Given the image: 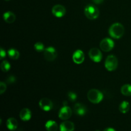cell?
I'll list each match as a JSON object with an SVG mask.
<instances>
[{"label":"cell","instance_id":"1","mask_svg":"<svg viewBox=\"0 0 131 131\" xmlns=\"http://www.w3.org/2000/svg\"><path fill=\"white\" fill-rule=\"evenodd\" d=\"M110 36L114 38H120L124 33V28L120 23H115L109 29Z\"/></svg>","mask_w":131,"mask_h":131},{"label":"cell","instance_id":"2","mask_svg":"<svg viewBox=\"0 0 131 131\" xmlns=\"http://www.w3.org/2000/svg\"><path fill=\"white\" fill-rule=\"evenodd\" d=\"M88 100L93 104H98L103 99V94L96 89L90 90L87 94Z\"/></svg>","mask_w":131,"mask_h":131},{"label":"cell","instance_id":"3","mask_svg":"<svg viewBox=\"0 0 131 131\" xmlns=\"http://www.w3.org/2000/svg\"><path fill=\"white\" fill-rule=\"evenodd\" d=\"M84 14L87 18L93 20L98 17L99 15V11L95 6L89 5H87L84 8Z\"/></svg>","mask_w":131,"mask_h":131},{"label":"cell","instance_id":"4","mask_svg":"<svg viewBox=\"0 0 131 131\" xmlns=\"http://www.w3.org/2000/svg\"><path fill=\"white\" fill-rule=\"evenodd\" d=\"M106 69L109 71H113L116 69L118 67V60L114 55H110L106 58L105 61Z\"/></svg>","mask_w":131,"mask_h":131},{"label":"cell","instance_id":"5","mask_svg":"<svg viewBox=\"0 0 131 131\" xmlns=\"http://www.w3.org/2000/svg\"><path fill=\"white\" fill-rule=\"evenodd\" d=\"M100 47L103 51L108 52L114 47V42L110 38H104L100 43Z\"/></svg>","mask_w":131,"mask_h":131},{"label":"cell","instance_id":"6","mask_svg":"<svg viewBox=\"0 0 131 131\" xmlns=\"http://www.w3.org/2000/svg\"><path fill=\"white\" fill-rule=\"evenodd\" d=\"M43 55H44V58L46 60L52 61L54 60L57 56V52L54 47H49L44 50Z\"/></svg>","mask_w":131,"mask_h":131},{"label":"cell","instance_id":"7","mask_svg":"<svg viewBox=\"0 0 131 131\" xmlns=\"http://www.w3.org/2000/svg\"><path fill=\"white\" fill-rule=\"evenodd\" d=\"M89 56L95 62H100L102 58V54L101 51L97 48H92L89 51Z\"/></svg>","mask_w":131,"mask_h":131},{"label":"cell","instance_id":"8","mask_svg":"<svg viewBox=\"0 0 131 131\" xmlns=\"http://www.w3.org/2000/svg\"><path fill=\"white\" fill-rule=\"evenodd\" d=\"M39 106L43 111H49L52 110L53 104H52V101L50 99L47 98H43L40 101Z\"/></svg>","mask_w":131,"mask_h":131},{"label":"cell","instance_id":"9","mask_svg":"<svg viewBox=\"0 0 131 131\" xmlns=\"http://www.w3.org/2000/svg\"><path fill=\"white\" fill-rule=\"evenodd\" d=\"M72 115V110L69 107L64 106L59 112V118L63 120L69 119Z\"/></svg>","mask_w":131,"mask_h":131},{"label":"cell","instance_id":"10","mask_svg":"<svg viewBox=\"0 0 131 131\" xmlns=\"http://www.w3.org/2000/svg\"><path fill=\"white\" fill-rule=\"evenodd\" d=\"M52 12L54 16L57 17H61L65 15V13H66V10L63 5H54L52 8Z\"/></svg>","mask_w":131,"mask_h":131},{"label":"cell","instance_id":"11","mask_svg":"<svg viewBox=\"0 0 131 131\" xmlns=\"http://www.w3.org/2000/svg\"><path fill=\"white\" fill-rule=\"evenodd\" d=\"M73 61L74 63L77 64H81L84 61V53L81 50H77L74 53L72 56Z\"/></svg>","mask_w":131,"mask_h":131},{"label":"cell","instance_id":"12","mask_svg":"<svg viewBox=\"0 0 131 131\" xmlns=\"http://www.w3.org/2000/svg\"><path fill=\"white\" fill-rule=\"evenodd\" d=\"M74 111L76 115L79 116H84L86 113L87 109L83 104L80 103L75 104L74 107Z\"/></svg>","mask_w":131,"mask_h":131},{"label":"cell","instance_id":"13","mask_svg":"<svg viewBox=\"0 0 131 131\" xmlns=\"http://www.w3.org/2000/svg\"><path fill=\"white\" fill-rule=\"evenodd\" d=\"M74 124L72 122L66 121L60 124V131H74Z\"/></svg>","mask_w":131,"mask_h":131},{"label":"cell","instance_id":"14","mask_svg":"<svg viewBox=\"0 0 131 131\" xmlns=\"http://www.w3.org/2000/svg\"><path fill=\"white\" fill-rule=\"evenodd\" d=\"M19 116L23 121H28L30 120L31 117V113L29 109L24 108L20 111V113H19Z\"/></svg>","mask_w":131,"mask_h":131},{"label":"cell","instance_id":"15","mask_svg":"<svg viewBox=\"0 0 131 131\" xmlns=\"http://www.w3.org/2000/svg\"><path fill=\"white\" fill-rule=\"evenodd\" d=\"M6 126H7V128L9 130H15L18 126L17 121L15 118H10L6 121Z\"/></svg>","mask_w":131,"mask_h":131},{"label":"cell","instance_id":"16","mask_svg":"<svg viewBox=\"0 0 131 131\" xmlns=\"http://www.w3.org/2000/svg\"><path fill=\"white\" fill-rule=\"evenodd\" d=\"M46 129L47 131H57L58 126L56 122L52 120H49L46 123Z\"/></svg>","mask_w":131,"mask_h":131},{"label":"cell","instance_id":"17","mask_svg":"<svg viewBox=\"0 0 131 131\" xmlns=\"http://www.w3.org/2000/svg\"><path fill=\"white\" fill-rule=\"evenodd\" d=\"M15 15L12 12H7L3 14V19L7 23H13L15 20Z\"/></svg>","mask_w":131,"mask_h":131},{"label":"cell","instance_id":"18","mask_svg":"<svg viewBox=\"0 0 131 131\" xmlns=\"http://www.w3.org/2000/svg\"><path fill=\"white\" fill-rule=\"evenodd\" d=\"M130 109V104L127 101H124L120 104V106H119V110L122 113H126L129 111Z\"/></svg>","mask_w":131,"mask_h":131},{"label":"cell","instance_id":"19","mask_svg":"<svg viewBox=\"0 0 131 131\" xmlns=\"http://www.w3.org/2000/svg\"><path fill=\"white\" fill-rule=\"evenodd\" d=\"M8 54L9 57L12 60H17L19 57V51L15 49H10L8 51Z\"/></svg>","mask_w":131,"mask_h":131},{"label":"cell","instance_id":"20","mask_svg":"<svg viewBox=\"0 0 131 131\" xmlns=\"http://www.w3.org/2000/svg\"><path fill=\"white\" fill-rule=\"evenodd\" d=\"M121 93L125 96H131V85L125 84L121 88Z\"/></svg>","mask_w":131,"mask_h":131},{"label":"cell","instance_id":"21","mask_svg":"<svg viewBox=\"0 0 131 131\" xmlns=\"http://www.w3.org/2000/svg\"><path fill=\"white\" fill-rule=\"evenodd\" d=\"M10 69V64L7 61H3L1 64V69L3 72H8Z\"/></svg>","mask_w":131,"mask_h":131},{"label":"cell","instance_id":"22","mask_svg":"<svg viewBox=\"0 0 131 131\" xmlns=\"http://www.w3.org/2000/svg\"><path fill=\"white\" fill-rule=\"evenodd\" d=\"M34 49L37 52H42L43 50H45L44 46L41 42H37V43H36L34 46Z\"/></svg>","mask_w":131,"mask_h":131},{"label":"cell","instance_id":"23","mask_svg":"<svg viewBox=\"0 0 131 131\" xmlns=\"http://www.w3.org/2000/svg\"><path fill=\"white\" fill-rule=\"evenodd\" d=\"M68 98H69V99L70 100V101L74 102V101H75V100H76L77 95L75 94V93H74V92H69V93H68Z\"/></svg>","mask_w":131,"mask_h":131},{"label":"cell","instance_id":"24","mask_svg":"<svg viewBox=\"0 0 131 131\" xmlns=\"http://www.w3.org/2000/svg\"><path fill=\"white\" fill-rule=\"evenodd\" d=\"M6 89V86L5 83H4L3 82H1V83H0V93H1V94H3V93L5 92Z\"/></svg>","mask_w":131,"mask_h":131},{"label":"cell","instance_id":"25","mask_svg":"<svg viewBox=\"0 0 131 131\" xmlns=\"http://www.w3.org/2000/svg\"><path fill=\"white\" fill-rule=\"evenodd\" d=\"M15 80H16V79H15V77L13 76V75H10V76L6 79V82H7L8 84H11V83H14V82L15 81Z\"/></svg>","mask_w":131,"mask_h":131},{"label":"cell","instance_id":"26","mask_svg":"<svg viewBox=\"0 0 131 131\" xmlns=\"http://www.w3.org/2000/svg\"><path fill=\"white\" fill-rule=\"evenodd\" d=\"M5 56H6V52H5V51L3 49L1 48V51H0V58H1V60H2Z\"/></svg>","mask_w":131,"mask_h":131},{"label":"cell","instance_id":"27","mask_svg":"<svg viewBox=\"0 0 131 131\" xmlns=\"http://www.w3.org/2000/svg\"><path fill=\"white\" fill-rule=\"evenodd\" d=\"M92 1H93V2L94 3H95V4H101V3H102V2H103V1L104 0H92Z\"/></svg>","mask_w":131,"mask_h":131},{"label":"cell","instance_id":"28","mask_svg":"<svg viewBox=\"0 0 131 131\" xmlns=\"http://www.w3.org/2000/svg\"><path fill=\"white\" fill-rule=\"evenodd\" d=\"M104 131H116L113 128H107V129H105Z\"/></svg>","mask_w":131,"mask_h":131},{"label":"cell","instance_id":"29","mask_svg":"<svg viewBox=\"0 0 131 131\" xmlns=\"http://www.w3.org/2000/svg\"><path fill=\"white\" fill-rule=\"evenodd\" d=\"M96 131H100V130H96Z\"/></svg>","mask_w":131,"mask_h":131}]
</instances>
